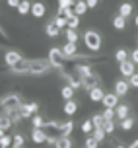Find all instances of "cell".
<instances>
[{
	"instance_id": "cell-1",
	"label": "cell",
	"mask_w": 138,
	"mask_h": 148,
	"mask_svg": "<svg viewBox=\"0 0 138 148\" xmlns=\"http://www.w3.org/2000/svg\"><path fill=\"white\" fill-rule=\"evenodd\" d=\"M84 43H86V47L89 51H99L101 49V35L94 29H87L84 33Z\"/></svg>"
},
{
	"instance_id": "cell-2",
	"label": "cell",
	"mask_w": 138,
	"mask_h": 148,
	"mask_svg": "<svg viewBox=\"0 0 138 148\" xmlns=\"http://www.w3.org/2000/svg\"><path fill=\"white\" fill-rule=\"evenodd\" d=\"M64 53L60 51V49H51L49 51V60H51V64L53 66H58V68H62V64H64Z\"/></svg>"
},
{
	"instance_id": "cell-3",
	"label": "cell",
	"mask_w": 138,
	"mask_h": 148,
	"mask_svg": "<svg viewBox=\"0 0 138 148\" xmlns=\"http://www.w3.org/2000/svg\"><path fill=\"white\" fill-rule=\"evenodd\" d=\"M4 60H6L8 66L14 68L16 64H20V62H22V55H20V53H16V51H8L6 55H4Z\"/></svg>"
},
{
	"instance_id": "cell-4",
	"label": "cell",
	"mask_w": 138,
	"mask_h": 148,
	"mask_svg": "<svg viewBox=\"0 0 138 148\" xmlns=\"http://www.w3.org/2000/svg\"><path fill=\"white\" fill-rule=\"evenodd\" d=\"M134 64H136V62H132L130 59H128V60H124V62H119L121 74H123V76H126V78H130L132 74H134Z\"/></svg>"
},
{
	"instance_id": "cell-5",
	"label": "cell",
	"mask_w": 138,
	"mask_h": 148,
	"mask_svg": "<svg viewBox=\"0 0 138 148\" xmlns=\"http://www.w3.org/2000/svg\"><path fill=\"white\" fill-rule=\"evenodd\" d=\"M49 70V64L43 62V60H35V62H31V66H29V72L31 74H45Z\"/></svg>"
},
{
	"instance_id": "cell-6",
	"label": "cell",
	"mask_w": 138,
	"mask_h": 148,
	"mask_svg": "<svg viewBox=\"0 0 138 148\" xmlns=\"http://www.w3.org/2000/svg\"><path fill=\"white\" fill-rule=\"evenodd\" d=\"M31 140L35 142V144H41V142L47 140V134H45L43 129H39V127H33V131H31Z\"/></svg>"
},
{
	"instance_id": "cell-7",
	"label": "cell",
	"mask_w": 138,
	"mask_h": 148,
	"mask_svg": "<svg viewBox=\"0 0 138 148\" xmlns=\"http://www.w3.org/2000/svg\"><path fill=\"white\" fill-rule=\"evenodd\" d=\"M119 94H115V92H113V94H105V97H103V105H105V107H113V109H115L117 105H119Z\"/></svg>"
},
{
	"instance_id": "cell-8",
	"label": "cell",
	"mask_w": 138,
	"mask_h": 148,
	"mask_svg": "<svg viewBox=\"0 0 138 148\" xmlns=\"http://www.w3.org/2000/svg\"><path fill=\"white\" fill-rule=\"evenodd\" d=\"M128 88H130V82H126V80H117L115 82V94H119V96H126L128 94Z\"/></svg>"
},
{
	"instance_id": "cell-9",
	"label": "cell",
	"mask_w": 138,
	"mask_h": 148,
	"mask_svg": "<svg viewBox=\"0 0 138 148\" xmlns=\"http://www.w3.org/2000/svg\"><path fill=\"white\" fill-rule=\"evenodd\" d=\"M97 82H99V78H97V76H94V74H89V76H84V78H82V86L89 92V90L95 88V84H97Z\"/></svg>"
},
{
	"instance_id": "cell-10",
	"label": "cell",
	"mask_w": 138,
	"mask_h": 148,
	"mask_svg": "<svg viewBox=\"0 0 138 148\" xmlns=\"http://www.w3.org/2000/svg\"><path fill=\"white\" fill-rule=\"evenodd\" d=\"M115 111H117V117H119V121H123V119H126L128 115H130V109H128V105L126 103H119L115 107Z\"/></svg>"
},
{
	"instance_id": "cell-11",
	"label": "cell",
	"mask_w": 138,
	"mask_h": 148,
	"mask_svg": "<svg viewBox=\"0 0 138 148\" xmlns=\"http://www.w3.org/2000/svg\"><path fill=\"white\" fill-rule=\"evenodd\" d=\"M62 53H64V57L66 59H72V57H76V53H78V49H76V43H68L62 47Z\"/></svg>"
},
{
	"instance_id": "cell-12",
	"label": "cell",
	"mask_w": 138,
	"mask_h": 148,
	"mask_svg": "<svg viewBox=\"0 0 138 148\" xmlns=\"http://www.w3.org/2000/svg\"><path fill=\"white\" fill-rule=\"evenodd\" d=\"M45 12H47V8H45V4H41V2H35V4L31 6V14L35 16V18H43Z\"/></svg>"
},
{
	"instance_id": "cell-13",
	"label": "cell",
	"mask_w": 138,
	"mask_h": 148,
	"mask_svg": "<svg viewBox=\"0 0 138 148\" xmlns=\"http://www.w3.org/2000/svg\"><path fill=\"white\" fill-rule=\"evenodd\" d=\"M45 33L49 37H58V33H60V27H58L55 22H51V23H47L45 25Z\"/></svg>"
},
{
	"instance_id": "cell-14",
	"label": "cell",
	"mask_w": 138,
	"mask_h": 148,
	"mask_svg": "<svg viewBox=\"0 0 138 148\" xmlns=\"http://www.w3.org/2000/svg\"><path fill=\"white\" fill-rule=\"evenodd\" d=\"M103 97H105V94H103L101 88L95 86L94 90H89V99H92V101H103Z\"/></svg>"
},
{
	"instance_id": "cell-15",
	"label": "cell",
	"mask_w": 138,
	"mask_h": 148,
	"mask_svg": "<svg viewBox=\"0 0 138 148\" xmlns=\"http://www.w3.org/2000/svg\"><path fill=\"white\" fill-rule=\"evenodd\" d=\"M20 111H22V117H29V115H33L37 111V105L35 103H25L20 107Z\"/></svg>"
},
{
	"instance_id": "cell-16",
	"label": "cell",
	"mask_w": 138,
	"mask_h": 148,
	"mask_svg": "<svg viewBox=\"0 0 138 148\" xmlns=\"http://www.w3.org/2000/svg\"><path fill=\"white\" fill-rule=\"evenodd\" d=\"M132 10H134V6H132L130 2H123V4L119 6V14L124 16V18H128V16L132 14Z\"/></svg>"
},
{
	"instance_id": "cell-17",
	"label": "cell",
	"mask_w": 138,
	"mask_h": 148,
	"mask_svg": "<svg viewBox=\"0 0 138 148\" xmlns=\"http://www.w3.org/2000/svg\"><path fill=\"white\" fill-rule=\"evenodd\" d=\"M78 111V103L74 101V99H66V103H64V113L66 115H74Z\"/></svg>"
},
{
	"instance_id": "cell-18",
	"label": "cell",
	"mask_w": 138,
	"mask_h": 148,
	"mask_svg": "<svg viewBox=\"0 0 138 148\" xmlns=\"http://www.w3.org/2000/svg\"><path fill=\"white\" fill-rule=\"evenodd\" d=\"M92 121H94L95 129H103L105 123H107V119L103 117V113H97V115H92Z\"/></svg>"
},
{
	"instance_id": "cell-19",
	"label": "cell",
	"mask_w": 138,
	"mask_h": 148,
	"mask_svg": "<svg viewBox=\"0 0 138 148\" xmlns=\"http://www.w3.org/2000/svg\"><path fill=\"white\" fill-rule=\"evenodd\" d=\"M31 6H33V4H31L29 0H22V4H20V6L16 8V10H18V14L25 16V14H27V12H31Z\"/></svg>"
},
{
	"instance_id": "cell-20",
	"label": "cell",
	"mask_w": 138,
	"mask_h": 148,
	"mask_svg": "<svg viewBox=\"0 0 138 148\" xmlns=\"http://www.w3.org/2000/svg\"><path fill=\"white\" fill-rule=\"evenodd\" d=\"M87 2H84V0H78V2H76V4H74V12H76V14L78 16H82V14H86L87 12Z\"/></svg>"
},
{
	"instance_id": "cell-21",
	"label": "cell",
	"mask_w": 138,
	"mask_h": 148,
	"mask_svg": "<svg viewBox=\"0 0 138 148\" xmlns=\"http://www.w3.org/2000/svg\"><path fill=\"white\" fill-rule=\"evenodd\" d=\"M55 146L57 148H72V140H70L68 136H60V138H57Z\"/></svg>"
},
{
	"instance_id": "cell-22",
	"label": "cell",
	"mask_w": 138,
	"mask_h": 148,
	"mask_svg": "<svg viewBox=\"0 0 138 148\" xmlns=\"http://www.w3.org/2000/svg\"><path fill=\"white\" fill-rule=\"evenodd\" d=\"M124 20H126V18H124V16H115V18H113V27H115V29H124V25H126V22H124Z\"/></svg>"
},
{
	"instance_id": "cell-23",
	"label": "cell",
	"mask_w": 138,
	"mask_h": 148,
	"mask_svg": "<svg viewBox=\"0 0 138 148\" xmlns=\"http://www.w3.org/2000/svg\"><path fill=\"white\" fill-rule=\"evenodd\" d=\"M94 131H95V125H94V121H92V119H87V121H84V123H82V133L92 134Z\"/></svg>"
},
{
	"instance_id": "cell-24",
	"label": "cell",
	"mask_w": 138,
	"mask_h": 148,
	"mask_svg": "<svg viewBox=\"0 0 138 148\" xmlns=\"http://www.w3.org/2000/svg\"><path fill=\"white\" fill-rule=\"evenodd\" d=\"M58 129H60V133H62V136H68V134L72 133V129H74V123H72V121H66L64 125H60Z\"/></svg>"
},
{
	"instance_id": "cell-25",
	"label": "cell",
	"mask_w": 138,
	"mask_h": 148,
	"mask_svg": "<svg viewBox=\"0 0 138 148\" xmlns=\"http://www.w3.org/2000/svg\"><path fill=\"white\" fill-rule=\"evenodd\" d=\"M132 127H134V117H130V115L121 121V129H123V131H130Z\"/></svg>"
},
{
	"instance_id": "cell-26",
	"label": "cell",
	"mask_w": 138,
	"mask_h": 148,
	"mask_svg": "<svg viewBox=\"0 0 138 148\" xmlns=\"http://www.w3.org/2000/svg\"><path fill=\"white\" fill-rule=\"evenodd\" d=\"M78 25H80V16L74 12V16L70 18V20H68V25H66V27H70V29H76Z\"/></svg>"
},
{
	"instance_id": "cell-27",
	"label": "cell",
	"mask_w": 138,
	"mask_h": 148,
	"mask_svg": "<svg viewBox=\"0 0 138 148\" xmlns=\"http://www.w3.org/2000/svg\"><path fill=\"white\" fill-rule=\"evenodd\" d=\"M103 117L107 119V121H115V117H117V111L113 109V107H105V111H103Z\"/></svg>"
},
{
	"instance_id": "cell-28",
	"label": "cell",
	"mask_w": 138,
	"mask_h": 148,
	"mask_svg": "<svg viewBox=\"0 0 138 148\" xmlns=\"http://www.w3.org/2000/svg\"><path fill=\"white\" fill-rule=\"evenodd\" d=\"M115 59L119 60V62H124V60H128V53L124 51V49H117V53H115Z\"/></svg>"
},
{
	"instance_id": "cell-29",
	"label": "cell",
	"mask_w": 138,
	"mask_h": 148,
	"mask_svg": "<svg viewBox=\"0 0 138 148\" xmlns=\"http://www.w3.org/2000/svg\"><path fill=\"white\" fill-rule=\"evenodd\" d=\"M60 94H62V97H64V99H72L74 88H72V86H64V88L60 90Z\"/></svg>"
},
{
	"instance_id": "cell-30",
	"label": "cell",
	"mask_w": 138,
	"mask_h": 148,
	"mask_svg": "<svg viewBox=\"0 0 138 148\" xmlns=\"http://www.w3.org/2000/svg\"><path fill=\"white\" fill-rule=\"evenodd\" d=\"M97 144H99V140L95 138L94 134H87V138H86V148H97Z\"/></svg>"
},
{
	"instance_id": "cell-31",
	"label": "cell",
	"mask_w": 138,
	"mask_h": 148,
	"mask_svg": "<svg viewBox=\"0 0 138 148\" xmlns=\"http://www.w3.org/2000/svg\"><path fill=\"white\" fill-rule=\"evenodd\" d=\"M58 16H64L66 20H70L74 16V8H58Z\"/></svg>"
},
{
	"instance_id": "cell-32",
	"label": "cell",
	"mask_w": 138,
	"mask_h": 148,
	"mask_svg": "<svg viewBox=\"0 0 138 148\" xmlns=\"http://www.w3.org/2000/svg\"><path fill=\"white\" fill-rule=\"evenodd\" d=\"M10 144H14V138H12V136H8V134H4V133H2V138H0V146H2V148H8Z\"/></svg>"
},
{
	"instance_id": "cell-33",
	"label": "cell",
	"mask_w": 138,
	"mask_h": 148,
	"mask_svg": "<svg viewBox=\"0 0 138 148\" xmlns=\"http://www.w3.org/2000/svg\"><path fill=\"white\" fill-rule=\"evenodd\" d=\"M76 74L80 78H84V76H89V74H94V72L89 70V66H76Z\"/></svg>"
},
{
	"instance_id": "cell-34",
	"label": "cell",
	"mask_w": 138,
	"mask_h": 148,
	"mask_svg": "<svg viewBox=\"0 0 138 148\" xmlns=\"http://www.w3.org/2000/svg\"><path fill=\"white\" fill-rule=\"evenodd\" d=\"M66 39H68L70 43H76V41H78V33H76V29H70V27H68V29H66Z\"/></svg>"
},
{
	"instance_id": "cell-35",
	"label": "cell",
	"mask_w": 138,
	"mask_h": 148,
	"mask_svg": "<svg viewBox=\"0 0 138 148\" xmlns=\"http://www.w3.org/2000/svg\"><path fill=\"white\" fill-rule=\"evenodd\" d=\"M92 134H94L95 138H97V140L101 142L103 138H105V134H107V131H105V129H95V131H94V133H92Z\"/></svg>"
},
{
	"instance_id": "cell-36",
	"label": "cell",
	"mask_w": 138,
	"mask_h": 148,
	"mask_svg": "<svg viewBox=\"0 0 138 148\" xmlns=\"http://www.w3.org/2000/svg\"><path fill=\"white\" fill-rule=\"evenodd\" d=\"M53 22L57 23L58 27H64V25H68V20H66L64 16H57V18H55V20H53Z\"/></svg>"
},
{
	"instance_id": "cell-37",
	"label": "cell",
	"mask_w": 138,
	"mask_h": 148,
	"mask_svg": "<svg viewBox=\"0 0 138 148\" xmlns=\"http://www.w3.org/2000/svg\"><path fill=\"white\" fill-rule=\"evenodd\" d=\"M33 127H39V129H43L45 127V121L41 115H33Z\"/></svg>"
},
{
	"instance_id": "cell-38",
	"label": "cell",
	"mask_w": 138,
	"mask_h": 148,
	"mask_svg": "<svg viewBox=\"0 0 138 148\" xmlns=\"http://www.w3.org/2000/svg\"><path fill=\"white\" fill-rule=\"evenodd\" d=\"M74 0H58V8H74Z\"/></svg>"
},
{
	"instance_id": "cell-39",
	"label": "cell",
	"mask_w": 138,
	"mask_h": 148,
	"mask_svg": "<svg viewBox=\"0 0 138 148\" xmlns=\"http://www.w3.org/2000/svg\"><path fill=\"white\" fill-rule=\"evenodd\" d=\"M103 129H105V131H107V133H113V131H115V121H107V123H105V127H103Z\"/></svg>"
},
{
	"instance_id": "cell-40",
	"label": "cell",
	"mask_w": 138,
	"mask_h": 148,
	"mask_svg": "<svg viewBox=\"0 0 138 148\" xmlns=\"http://www.w3.org/2000/svg\"><path fill=\"white\" fill-rule=\"evenodd\" d=\"M128 82H130V86H132V88H138V72H134V74H132V76H130V80H128Z\"/></svg>"
},
{
	"instance_id": "cell-41",
	"label": "cell",
	"mask_w": 138,
	"mask_h": 148,
	"mask_svg": "<svg viewBox=\"0 0 138 148\" xmlns=\"http://www.w3.org/2000/svg\"><path fill=\"white\" fill-rule=\"evenodd\" d=\"M14 146H23V136L22 134H16L14 136Z\"/></svg>"
},
{
	"instance_id": "cell-42",
	"label": "cell",
	"mask_w": 138,
	"mask_h": 148,
	"mask_svg": "<svg viewBox=\"0 0 138 148\" xmlns=\"http://www.w3.org/2000/svg\"><path fill=\"white\" fill-rule=\"evenodd\" d=\"M6 2H8V6H10V8H18L20 4H22V0H6Z\"/></svg>"
},
{
	"instance_id": "cell-43",
	"label": "cell",
	"mask_w": 138,
	"mask_h": 148,
	"mask_svg": "<svg viewBox=\"0 0 138 148\" xmlns=\"http://www.w3.org/2000/svg\"><path fill=\"white\" fill-rule=\"evenodd\" d=\"M130 60H132V62H136V64H138V49H134V51L130 53Z\"/></svg>"
},
{
	"instance_id": "cell-44",
	"label": "cell",
	"mask_w": 138,
	"mask_h": 148,
	"mask_svg": "<svg viewBox=\"0 0 138 148\" xmlns=\"http://www.w3.org/2000/svg\"><path fill=\"white\" fill-rule=\"evenodd\" d=\"M70 86L76 90V88H80V86H82V82H78V80H70Z\"/></svg>"
},
{
	"instance_id": "cell-45",
	"label": "cell",
	"mask_w": 138,
	"mask_h": 148,
	"mask_svg": "<svg viewBox=\"0 0 138 148\" xmlns=\"http://www.w3.org/2000/svg\"><path fill=\"white\" fill-rule=\"evenodd\" d=\"M87 6H89V8H95V6H97V0H87Z\"/></svg>"
},
{
	"instance_id": "cell-46",
	"label": "cell",
	"mask_w": 138,
	"mask_h": 148,
	"mask_svg": "<svg viewBox=\"0 0 138 148\" xmlns=\"http://www.w3.org/2000/svg\"><path fill=\"white\" fill-rule=\"evenodd\" d=\"M130 148H138V140H134V142H132V144H130Z\"/></svg>"
},
{
	"instance_id": "cell-47",
	"label": "cell",
	"mask_w": 138,
	"mask_h": 148,
	"mask_svg": "<svg viewBox=\"0 0 138 148\" xmlns=\"http://www.w3.org/2000/svg\"><path fill=\"white\" fill-rule=\"evenodd\" d=\"M134 23H136V27H138V16H136V20H134Z\"/></svg>"
},
{
	"instance_id": "cell-48",
	"label": "cell",
	"mask_w": 138,
	"mask_h": 148,
	"mask_svg": "<svg viewBox=\"0 0 138 148\" xmlns=\"http://www.w3.org/2000/svg\"><path fill=\"white\" fill-rule=\"evenodd\" d=\"M119 148H130V146H119Z\"/></svg>"
},
{
	"instance_id": "cell-49",
	"label": "cell",
	"mask_w": 138,
	"mask_h": 148,
	"mask_svg": "<svg viewBox=\"0 0 138 148\" xmlns=\"http://www.w3.org/2000/svg\"><path fill=\"white\" fill-rule=\"evenodd\" d=\"M12 148H22V146H12Z\"/></svg>"
},
{
	"instance_id": "cell-50",
	"label": "cell",
	"mask_w": 138,
	"mask_h": 148,
	"mask_svg": "<svg viewBox=\"0 0 138 148\" xmlns=\"http://www.w3.org/2000/svg\"><path fill=\"white\" fill-rule=\"evenodd\" d=\"M136 43H138V37H136Z\"/></svg>"
}]
</instances>
